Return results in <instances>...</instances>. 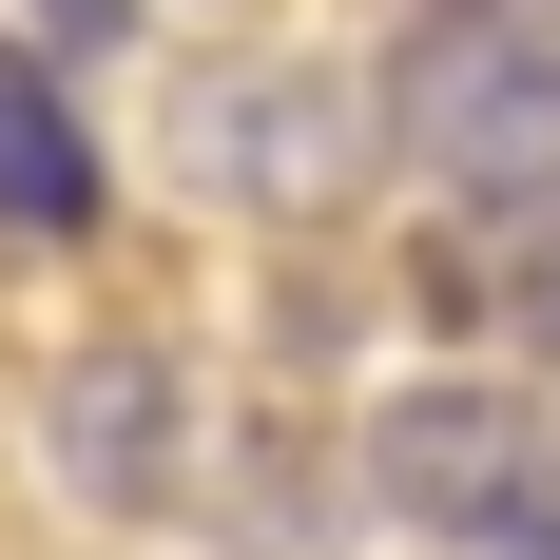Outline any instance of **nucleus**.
Here are the masks:
<instances>
[{
  "label": "nucleus",
  "instance_id": "obj_4",
  "mask_svg": "<svg viewBox=\"0 0 560 560\" xmlns=\"http://www.w3.org/2000/svg\"><path fill=\"white\" fill-rule=\"evenodd\" d=\"M0 232H97V136L58 97V58L0 39Z\"/></svg>",
  "mask_w": 560,
  "mask_h": 560
},
{
  "label": "nucleus",
  "instance_id": "obj_2",
  "mask_svg": "<svg viewBox=\"0 0 560 560\" xmlns=\"http://www.w3.org/2000/svg\"><path fill=\"white\" fill-rule=\"evenodd\" d=\"M368 483H387V522H445V541H522V560H560L541 406H503V387H387V406H368Z\"/></svg>",
  "mask_w": 560,
  "mask_h": 560
},
{
  "label": "nucleus",
  "instance_id": "obj_6",
  "mask_svg": "<svg viewBox=\"0 0 560 560\" xmlns=\"http://www.w3.org/2000/svg\"><path fill=\"white\" fill-rule=\"evenodd\" d=\"M232 155H252V194H329V174L368 155V116H329V78H252Z\"/></svg>",
  "mask_w": 560,
  "mask_h": 560
},
{
  "label": "nucleus",
  "instance_id": "obj_5",
  "mask_svg": "<svg viewBox=\"0 0 560 560\" xmlns=\"http://www.w3.org/2000/svg\"><path fill=\"white\" fill-rule=\"evenodd\" d=\"M464 310L483 329H522V348H560V174H522V194H464Z\"/></svg>",
  "mask_w": 560,
  "mask_h": 560
},
{
  "label": "nucleus",
  "instance_id": "obj_1",
  "mask_svg": "<svg viewBox=\"0 0 560 560\" xmlns=\"http://www.w3.org/2000/svg\"><path fill=\"white\" fill-rule=\"evenodd\" d=\"M387 155H425L445 194L560 174V39L503 20V0H445V20L406 39V78H387Z\"/></svg>",
  "mask_w": 560,
  "mask_h": 560
},
{
  "label": "nucleus",
  "instance_id": "obj_3",
  "mask_svg": "<svg viewBox=\"0 0 560 560\" xmlns=\"http://www.w3.org/2000/svg\"><path fill=\"white\" fill-rule=\"evenodd\" d=\"M174 368L155 348H97V368H78V387H58V464H78V503H155L174 483Z\"/></svg>",
  "mask_w": 560,
  "mask_h": 560
},
{
  "label": "nucleus",
  "instance_id": "obj_7",
  "mask_svg": "<svg viewBox=\"0 0 560 560\" xmlns=\"http://www.w3.org/2000/svg\"><path fill=\"white\" fill-rule=\"evenodd\" d=\"M39 20H58V39H116V20H136V0H39Z\"/></svg>",
  "mask_w": 560,
  "mask_h": 560
}]
</instances>
